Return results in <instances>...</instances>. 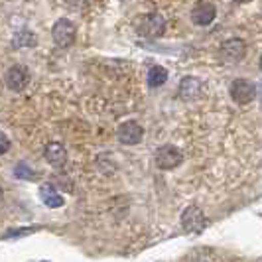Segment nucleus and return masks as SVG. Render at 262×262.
I'll return each instance as SVG.
<instances>
[{"label": "nucleus", "mask_w": 262, "mask_h": 262, "mask_svg": "<svg viewBox=\"0 0 262 262\" xmlns=\"http://www.w3.org/2000/svg\"><path fill=\"white\" fill-rule=\"evenodd\" d=\"M134 30L142 38H150V39L162 38L164 32H166V20H164L162 14L158 12L142 14V16H138L134 20Z\"/></svg>", "instance_id": "nucleus-1"}, {"label": "nucleus", "mask_w": 262, "mask_h": 262, "mask_svg": "<svg viewBox=\"0 0 262 262\" xmlns=\"http://www.w3.org/2000/svg\"><path fill=\"white\" fill-rule=\"evenodd\" d=\"M156 166L160 170H176L178 166H182V162H184V154H182V150L178 148V146L173 144H162L160 148L156 150Z\"/></svg>", "instance_id": "nucleus-2"}, {"label": "nucleus", "mask_w": 262, "mask_h": 262, "mask_svg": "<svg viewBox=\"0 0 262 262\" xmlns=\"http://www.w3.org/2000/svg\"><path fill=\"white\" fill-rule=\"evenodd\" d=\"M75 36H77V30H75V24L67 18H59L52 28V38L55 41V46L59 48H69L73 46L75 41Z\"/></svg>", "instance_id": "nucleus-3"}, {"label": "nucleus", "mask_w": 262, "mask_h": 262, "mask_svg": "<svg viewBox=\"0 0 262 262\" xmlns=\"http://www.w3.org/2000/svg\"><path fill=\"white\" fill-rule=\"evenodd\" d=\"M231 99L236 105H249L256 99V85L249 79H235L231 83Z\"/></svg>", "instance_id": "nucleus-4"}, {"label": "nucleus", "mask_w": 262, "mask_h": 262, "mask_svg": "<svg viewBox=\"0 0 262 262\" xmlns=\"http://www.w3.org/2000/svg\"><path fill=\"white\" fill-rule=\"evenodd\" d=\"M117 136L120 144L136 146V144H140L142 138H144V128H142V124L136 122V120H126V122H122V124L118 126Z\"/></svg>", "instance_id": "nucleus-5"}, {"label": "nucleus", "mask_w": 262, "mask_h": 262, "mask_svg": "<svg viewBox=\"0 0 262 262\" xmlns=\"http://www.w3.org/2000/svg\"><path fill=\"white\" fill-rule=\"evenodd\" d=\"M207 225H209L207 217L203 215V211L199 209L197 205H189L182 213V227L189 233H201Z\"/></svg>", "instance_id": "nucleus-6"}, {"label": "nucleus", "mask_w": 262, "mask_h": 262, "mask_svg": "<svg viewBox=\"0 0 262 262\" xmlns=\"http://www.w3.org/2000/svg\"><path fill=\"white\" fill-rule=\"evenodd\" d=\"M247 55V43L241 38H229L221 46V57L227 63H238Z\"/></svg>", "instance_id": "nucleus-7"}, {"label": "nucleus", "mask_w": 262, "mask_h": 262, "mask_svg": "<svg viewBox=\"0 0 262 262\" xmlns=\"http://www.w3.org/2000/svg\"><path fill=\"white\" fill-rule=\"evenodd\" d=\"M215 18H217V8L213 2L201 0L191 8V22L195 26H209Z\"/></svg>", "instance_id": "nucleus-8"}, {"label": "nucleus", "mask_w": 262, "mask_h": 262, "mask_svg": "<svg viewBox=\"0 0 262 262\" xmlns=\"http://www.w3.org/2000/svg\"><path fill=\"white\" fill-rule=\"evenodd\" d=\"M6 87L12 91H24L30 83V71L24 66H12L6 71Z\"/></svg>", "instance_id": "nucleus-9"}, {"label": "nucleus", "mask_w": 262, "mask_h": 262, "mask_svg": "<svg viewBox=\"0 0 262 262\" xmlns=\"http://www.w3.org/2000/svg\"><path fill=\"white\" fill-rule=\"evenodd\" d=\"M43 158H46V162L53 166V168H63L67 162V152L63 144H59V142H50V144L46 146V150H43Z\"/></svg>", "instance_id": "nucleus-10"}, {"label": "nucleus", "mask_w": 262, "mask_h": 262, "mask_svg": "<svg viewBox=\"0 0 262 262\" xmlns=\"http://www.w3.org/2000/svg\"><path fill=\"white\" fill-rule=\"evenodd\" d=\"M201 89H203V85L197 77H184L180 81L178 93H180V99H184V101H195L201 95Z\"/></svg>", "instance_id": "nucleus-11"}, {"label": "nucleus", "mask_w": 262, "mask_h": 262, "mask_svg": "<svg viewBox=\"0 0 262 262\" xmlns=\"http://www.w3.org/2000/svg\"><path fill=\"white\" fill-rule=\"evenodd\" d=\"M39 197H41V201H43L48 207H52V209H57V207L63 205V197L55 191V187H53L52 184H46L39 187Z\"/></svg>", "instance_id": "nucleus-12"}, {"label": "nucleus", "mask_w": 262, "mask_h": 262, "mask_svg": "<svg viewBox=\"0 0 262 262\" xmlns=\"http://www.w3.org/2000/svg\"><path fill=\"white\" fill-rule=\"evenodd\" d=\"M166 81H168V71H166V67H162V66L150 67V71H148V85H150L152 89L162 87Z\"/></svg>", "instance_id": "nucleus-13"}, {"label": "nucleus", "mask_w": 262, "mask_h": 262, "mask_svg": "<svg viewBox=\"0 0 262 262\" xmlns=\"http://www.w3.org/2000/svg\"><path fill=\"white\" fill-rule=\"evenodd\" d=\"M36 43H38V38H36V34H34V32H30V30H22V32H18V34L14 36V46L34 48Z\"/></svg>", "instance_id": "nucleus-14"}, {"label": "nucleus", "mask_w": 262, "mask_h": 262, "mask_svg": "<svg viewBox=\"0 0 262 262\" xmlns=\"http://www.w3.org/2000/svg\"><path fill=\"white\" fill-rule=\"evenodd\" d=\"M14 176L20 178V180H34L36 178V173L30 170L26 164H18V168L14 170Z\"/></svg>", "instance_id": "nucleus-15"}, {"label": "nucleus", "mask_w": 262, "mask_h": 262, "mask_svg": "<svg viewBox=\"0 0 262 262\" xmlns=\"http://www.w3.org/2000/svg\"><path fill=\"white\" fill-rule=\"evenodd\" d=\"M8 148H10V140H8V136L2 132V134H0V154H6Z\"/></svg>", "instance_id": "nucleus-16"}, {"label": "nucleus", "mask_w": 262, "mask_h": 262, "mask_svg": "<svg viewBox=\"0 0 262 262\" xmlns=\"http://www.w3.org/2000/svg\"><path fill=\"white\" fill-rule=\"evenodd\" d=\"M235 2H247V0H235Z\"/></svg>", "instance_id": "nucleus-17"}, {"label": "nucleus", "mask_w": 262, "mask_h": 262, "mask_svg": "<svg viewBox=\"0 0 262 262\" xmlns=\"http://www.w3.org/2000/svg\"><path fill=\"white\" fill-rule=\"evenodd\" d=\"M258 66H260V69H262V57H260V63H258Z\"/></svg>", "instance_id": "nucleus-18"}, {"label": "nucleus", "mask_w": 262, "mask_h": 262, "mask_svg": "<svg viewBox=\"0 0 262 262\" xmlns=\"http://www.w3.org/2000/svg\"><path fill=\"white\" fill-rule=\"evenodd\" d=\"M197 262H205V260H197Z\"/></svg>", "instance_id": "nucleus-19"}]
</instances>
